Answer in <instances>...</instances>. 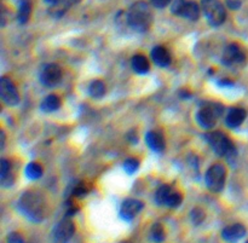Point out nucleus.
Wrapping results in <instances>:
<instances>
[{"instance_id":"2","label":"nucleus","mask_w":248,"mask_h":243,"mask_svg":"<svg viewBox=\"0 0 248 243\" xmlns=\"http://www.w3.org/2000/svg\"><path fill=\"white\" fill-rule=\"evenodd\" d=\"M127 23L133 30L144 33L153 23V14L149 5L145 1H137L130 7L126 15Z\"/></svg>"},{"instance_id":"16","label":"nucleus","mask_w":248,"mask_h":243,"mask_svg":"<svg viewBox=\"0 0 248 243\" xmlns=\"http://www.w3.org/2000/svg\"><path fill=\"white\" fill-rule=\"evenodd\" d=\"M145 142L149 145L150 149L155 152H161L165 149V142L164 138L160 133L155 132V131H150L145 136Z\"/></svg>"},{"instance_id":"8","label":"nucleus","mask_w":248,"mask_h":243,"mask_svg":"<svg viewBox=\"0 0 248 243\" xmlns=\"http://www.w3.org/2000/svg\"><path fill=\"white\" fill-rule=\"evenodd\" d=\"M75 234V225L69 218H64L55 227L52 232L53 242L55 243H68Z\"/></svg>"},{"instance_id":"23","label":"nucleus","mask_w":248,"mask_h":243,"mask_svg":"<svg viewBox=\"0 0 248 243\" xmlns=\"http://www.w3.org/2000/svg\"><path fill=\"white\" fill-rule=\"evenodd\" d=\"M150 239H152L153 242L155 243H161L165 241L166 239V231H165L164 227L159 223L154 224L150 229Z\"/></svg>"},{"instance_id":"25","label":"nucleus","mask_w":248,"mask_h":243,"mask_svg":"<svg viewBox=\"0 0 248 243\" xmlns=\"http://www.w3.org/2000/svg\"><path fill=\"white\" fill-rule=\"evenodd\" d=\"M26 174L29 179H39L43 176V168L36 162H31L26 168Z\"/></svg>"},{"instance_id":"13","label":"nucleus","mask_w":248,"mask_h":243,"mask_svg":"<svg viewBox=\"0 0 248 243\" xmlns=\"http://www.w3.org/2000/svg\"><path fill=\"white\" fill-rule=\"evenodd\" d=\"M246 235V228L242 224H232L222 231V237L228 243H236L244 239Z\"/></svg>"},{"instance_id":"17","label":"nucleus","mask_w":248,"mask_h":243,"mask_svg":"<svg viewBox=\"0 0 248 243\" xmlns=\"http://www.w3.org/2000/svg\"><path fill=\"white\" fill-rule=\"evenodd\" d=\"M15 178L11 172V165L7 160H1V168H0V184L2 188H10L14 184Z\"/></svg>"},{"instance_id":"10","label":"nucleus","mask_w":248,"mask_h":243,"mask_svg":"<svg viewBox=\"0 0 248 243\" xmlns=\"http://www.w3.org/2000/svg\"><path fill=\"white\" fill-rule=\"evenodd\" d=\"M0 96H1L4 103L10 106H17L19 102V94L17 92L16 86L6 76H2L0 79Z\"/></svg>"},{"instance_id":"5","label":"nucleus","mask_w":248,"mask_h":243,"mask_svg":"<svg viewBox=\"0 0 248 243\" xmlns=\"http://www.w3.org/2000/svg\"><path fill=\"white\" fill-rule=\"evenodd\" d=\"M223 114V106L218 103H206L202 108L198 111L196 120L199 125L206 130H211L216 126L218 119Z\"/></svg>"},{"instance_id":"7","label":"nucleus","mask_w":248,"mask_h":243,"mask_svg":"<svg viewBox=\"0 0 248 243\" xmlns=\"http://www.w3.org/2000/svg\"><path fill=\"white\" fill-rule=\"evenodd\" d=\"M225 177H227V171L222 164H216L211 166L205 177L207 188L213 193L222 191L225 185Z\"/></svg>"},{"instance_id":"4","label":"nucleus","mask_w":248,"mask_h":243,"mask_svg":"<svg viewBox=\"0 0 248 243\" xmlns=\"http://www.w3.org/2000/svg\"><path fill=\"white\" fill-rule=\"evenodd\" d=\"M201 11L213 27L222 26L227 18L224 5L219 0H201Z\"/></svg>"},{"instance_id":"21","label":"nucleus","mask_w":248,"mask_h":243,"mask_svg":"<svg viewBox=\"0 0 248 243\" xmlns=\"http://www.w3.org/2000/svg\"><path fill=\"white\" fill-rule=\"evenodd\" d=\"M31 2L28 0H22L21 5H19L18 14H17V18H18V22L21 24H26L28 22L29 17H31Z\"/></svg>"},{"instance_id":"19","label":"nucleus","mask_w":248,"mask_h":243,"mask_svg":"<svg viewBox=\"0 0 248 243\" xmlns=\"http://www.w3.org/2000/svg\"><path fill=\"white\" fill-rule=\"evenodd\" d=\"M131 64H132L133 70H135L137 74H147L150 69V65H149V62H148L147 57L143 55L133 56Z\"/></svg>"},{"instance_id":"36","label":"nucleus","mask_w":248,"mask_h":243,"mask_svg":"<svg viewBox=\"0 0 248 243\" xmlns=\"http://www.w3.org/2000/svg\"><path fill=\"white\" fill-rule=\"evenodd\" d=\"M246 243H248V241H247V242H246Z\"/></svg>"},{"instance_id":"27","label":"nucleus","mask_w":248,"mask_h":243,"mask_svg":"<svg viewBox=\"0 0 248 243\" xmlns=\"http://www.w3.org/2000/svg\"><path fill=\"white\" fill-rule=\"evenodd\" d=\"M190 217L194 225H200L205 220V212L201 208H194L190 213Z\"/></svg>"},{"instance_id":"35","label":"nucleus","mask_w":248,"mask_h":243,"mask_svg":"<svg viewBox=\"0 0 248 243\" xmlns=\"http://www.w3.org/2000/svg\"><path fill=\"white\" fill-rule=\"evenodd\" d=\"M120 243H130L128 241H123V242H120Z\"/></svg>"},{"instance_id":"22","label":"nucleus","mask_w":248,"mask_h":243,"mask_svg":"<svg viewBox=\"0 0 248 243\" xmlns=\"http://www.w3.org/2000/svg\"><path fill=\"white\" fill-rule=\"evenodd\" d=\"M106 93V86L101 80H94L89 86V94L92 98H102Z\"/></svg>"},{"instance_id":"29","label":"nucleus","mask_w":248,"mask_h":243,"mask_svg":"<svg viewBox=\"0 0 248 243\" xmlns=\"http://www.w3.org/2000/svg\"><path fill=\"white\" fill-rule=\"evenodd\" d=\"M6 243H26V242H24L22 235H19L18 232H11V234H9V236H7Z\"/></svg>"},{"instance_id":"1","label":"nucleus","mask_w":248,"mask_h":243,"mask_svg":"<svg viewBox=\"0 0 248 243\" xmlns=\"http://www.w3.org/2000/svg\"><path fill=\"white\" fill-rule=\"evenodd\" d=\"M18 208L26 218L34 223H40L45 219L47 206L41 195L34 191H27L18 200Z\"/></svg>"},{"instance_id":"14","label":"nucleus","mask_w":248,"mask_h":243,"mask_svg":"<svg viewBox=\"0 0 248 243\" xmlns=\"http://www.w3.org/2000/svg\"><path fill=\"white\" fill-rule=\"evenodd\" d=\"M152 58L154 61V63L159 67H169L171 64L172 57L170 55L169 50L165 48L164 46H156V47L153 48L152 51Z\"/></svg>"},{"instance_id":"12","label":"nucleus","mask_w":248,"mask_h":243,"mask_svg":"<svg viewBox=\"0 0 248 243\" xmlns=\"http://www.w3.org/2000/svg\"><path fill=\"white\" fill-rule=\"evenodd\" d=\"M143 202L136 198H128L124 201L120 208V217L124 220H132L143 210Z\"/></svg>"},{"instance_id":"26","label":"nucleus","mask_w":248,"mask_h":243,"mask_svg":"<svg viewBox=\"0 0 248 243\" xmlns=\"http://www.w3.org/2000/svg\"><path fill=\"white\" fill-rule=\"evenodd\" d=\"M181 203H182V195L178 193V191L172 190L171 194L169 195V197H167L165 206H167V207L170 208H177Z\"/></svg>"},{"instance_id":"34","label":"nucleus","mask_w":248,"mask_h":243,"mask_svg":"<svg viewBox=\"0 0 248 243\" xmlns=\"http://www.w3.org/2000/svg\"><path fill=\"white\" fill-rule=\"evenodd\" d=\"M46 2H47V4H50V5H53V4H56V2L58 1V0H45Z\"/></svg>"},{"instance_id":"9","label":"nucleus","mask_w":248,"mask_h":243,"mask_svg":"<svg viewBox=\"0 0 248 243\" xmlns=\"http://www.w3.org/2000/svg\"><path fill=\"white\" fill-rule=\"evenodd\" d=\"M245 60H246L245 52L237 44H229L223 51L222 62L223 64L228 65V67H235V65L242 64Z\"/></svg>"},{"instance_id":"31","label":"nucleus","mask_w":248,"mask_h":243,"mask_svg":"<svg viewBox=\"0 0 248 243\" xmlns=\"http://www.w3.org/2000/svg\"><path fill=\"white\" fill-rule=\"evenodd\" d=\"M227 5L232 10H236L241 6V1L240 0H227Z\"/></svg>"},{"instance_id":"33","label":"nucleus","mask_w":248,"mask_h":243,"mask_svg":"<svg viewBox=\"0 0 248 243\" xmlns=\"http://www.w3.org/2000/svg\"><path fill=\"white\" fill-rule=\"evenodd\" d=\"M4 145H5V133L4 131H1V149H4Z\"/></svg>"},{"instance_id":"24","label":"nucleus","mask_w":248,"mask_h":243,"mask_svg":"<svg viewBox=\"0 0 248 243\" xmlns=\"http://www.w3.org/2000/svg\"><path fill=\"white\" fill-rule=\"evenodd\" d=\"M171 191H172V189L170 188L169 185L160 186V188L157 189L156 194H155V201H156L157 205L165 206L167 197H169V195L171 194Z\"/></svg>"},{"instance_id":"30","label":"nucleus","mask_w":248,"mask_h":243,"mask_svg":"<svg viewBox=\"0 0 248 243\" xmlns=\"http://www.w3.org/2000/svg\"><path fill=\"white\" fill-rule=\"evenodd\" d=\"M172 0H150V2L153 4V6L157 7V9H164L167 5L171 4Z\"/></svg>"},{"instance_id":"15","label":"nucleus","mask_w":248,"mask_h":243,"mask_svg":"<svg viewBox=\"0 0 248 243\" xmlns=\"http://www.w3.org/2000/svg\"><path fill=\"white\" fill-rule=\"evenodd\" d=\"M246 110L242 108H232L230 109L229 113H228L227 119H225V122L229 126L230 128H236L241 125L242 122L246 119Z\"/></svg>"},{"instance_id":"20","label":"nucleus","mask_w":248,"mask_h":243,"mask_svg":"<svg viewBox=\"0 0 248 243\" xmlns=\"http://www.w3.org/2000/svg\"><path fill=\"white\" fill-rule=\"evenodd\" d=\"M61 106V99L58 98L55 94H50V96L46 97L45 99L41 103L40 108L41 110L45 111V113H51V111L57 110Z\"/></svg>"},{"instance_id":"18","label":"nucleus","mask_w":248,"mask_h":243,"mask_svg":"<svg viewBox=\"0 0 248 243\" xmlns=\"http://www.w3.org/2000/svg\"><path fill=\"white\" fill-rule=\"evenodd\" d=\"M81 0H58L56 4L51 5L50 14L55 17H61L64 15V12L69 9L70 6L75 4H79Z\"/></svg>"},{"instance_id":"28","label":"nucleus","mask_w":248,"mask_h":243,"mask_svg":"<svg viewBox=\"0 0 248 243\" xmlns=\"http://www.w3.org/2000/svg\"><path fill=\"white\" fill-rule=\"evenodd\" d=\"M138 166H140V164H138V161L136 159H128L124 164V168H125V171L128 174H133L135 172H137Z\"/></svg>"},{"instance_id":"6","label":"nucleus","mask_w":248,"mask_h":243,"mask_svg":"<svg viewBox=\"0 0 248 243\" xmlns=\"http://www.w3.org/2000/svg\"><path fill=\"white\" fill-rule=\"evenodd\" d=\"M171 11L173 15L184 17L190 21H198L201 14V7L195 1L189 0H173L171 5Z\"/></svg>"},{"instance_id":"3","label":"nucleus","mask_w":248,"mask_h":243,"mask_svg":"<svg viewBox=\"0 0 248 243\" xmlns=\"http://www.w3.org/2000/svg\"><path fill=\"white\" fill-rule=\"evenodd\" d=\"M205 138L208 144H210V147L213 149V152L217 155H219V156L232 159V157L236 155V149H235L234 143L224 133L215 131V132H210L205 135Z\"/></svg>"},{"instance_id":"11","label":"nucleus","mask_w":248,"mask_h":243,"mask_svg":"<svg viewBox=\"0 0 248 243\" xmlns=\"http://www.w3.org/2000/svg\"><path fill=\"white\" fill-rule=\"evenodd\" d=\"M62 80V70L57 64H47L41 69L40 82L46 87H55Z\"/></svg>"},{"instance_id":"32","label":"nucleus","mask_w":248,"mask_h":243,"mask_svg":"<svg viewBox=\"0 0 248 243\" xmlns=\"http://www.w3.org/2000/svg\"><path fill=\"white\" fill-rule=\"evenodd\" d=\"M127 137L130 138V140L132 143H137V135H135V131H131L127 135Z\"/></svg>"}]
</instances>
